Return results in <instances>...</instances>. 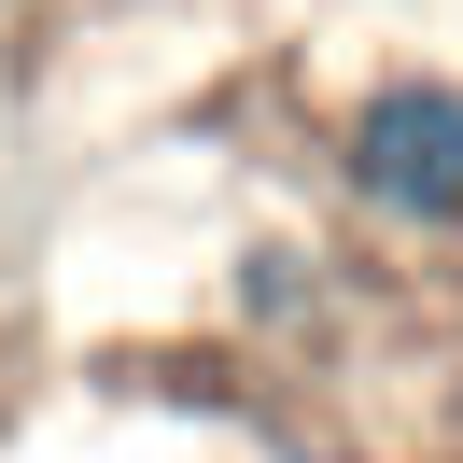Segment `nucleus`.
<instances>
[{"mask_svg": "<svg viewBox=\"0 0 463 463\" xmlns=\"http://www.w3.org/2000/svg\"><path fill=\"white\" fill-rule=\"evenodd\" d=\"M253 463H379V449H351V435H267Z\"/></svg>", "mask_w": 463, "mask_h": 463, "instance_id": "nucleus-2", "label": "nucleus"}, {"mask_svg": "<svg viewBox=\"0 0 463 463\" xmlns=\"http://www.w3.org/2000/svg\"><path fill=\"white\" fill-rule=\"evenodd\" d=\"M323 197L379 239V253H463V71L393 57L323 113Z\"/></svg>", "mask_w": 463, "mask_h": 463, "instance_id": "nucleus-1", "label": "nucleus"}, {"mask_svg": "<svg viewBox=\"0 0 463 463\" xmlns=\"http://www.w3.org/2000/svg\"><path fill=\"white\" fill-rule=\"evenodd\" d=\"M0 14H14V0H0Z\"/></svg>", "mask_w": 463, "mask_h": 463, "instance_id": "nucleus-3", "label": "nucleus"}]
</instances>
